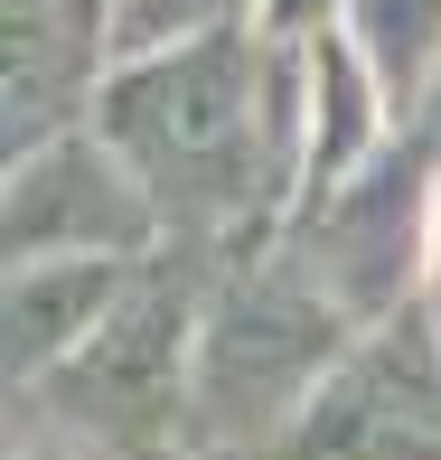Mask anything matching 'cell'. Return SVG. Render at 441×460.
Returning a JSON list of instances; mask_svg holds the SVG:
<instances>
[{
	"instance_id": "11",
	"label": "cell",
	"mask_w": 441,
	"mask_h": 460,
	"mask_svg": "<svg viewBox=\"0 0 441 460\" xmlns=\"http://www.w3.org/2000/svg\"><path fill=\"white\" fill-rule=\"evenodd\" d=\"M0 460H94V451L57 442V432H0Z\"/></svg>"
},
{
	"instance_id": "1",
	"label": "cell",
	"mask_w": 441,
	"mask_h": 460,
	"mask_svg": "<svg viewBox=\"0 0 441 460\" xmlns=\"http://www.w3.org/2000/svg\"><path fill=\"white\" fill-rule=\"evenodd\" d=\"M282 94H291L282 66L244 29H207L188 48L132 57L103 75L94 141L151 207V235L216 244V235H244L263 217V198L282 188L272 179L282 170L272 160Z\"/></svg>"
},
{
	"instance_id": "2",
	"label": "cell",
	"mask_w": 441,
	"mask_h": 460,
	"mask_svg": "<svg viewBox=\"0 0 441 460\" xmlns=\"http://www.w3.org/2000/svg\"><path fill=\"white\" fill-rule=\"evenodd\" d=\"M339 301L301 273V263H254L216 282V301L188 329V423L198 451H244L263 432L301 423L310 385L339 367Z\"/></svg>"
},
{
	"instance_id": "9",
	"label": "cell",
	"mask_w": 441,
	"mask_h": 460,
	"mask_svg": "<svg viewBox=\"0 0 441 460\" xmlns=\"http://www.w3.org/2000/svg\"><path fill=\"white\" fill-rule=\"evenodd\" d=\"M207 29H235V0H113V29H103V57H160V48H188Z\"/></svg>"
},
{
	"instance_id": "8",
	"label": "cell",
	"mask_w": 441,
	"mask_h": 460,
	"mask_svg": "<svg viewBox=\"0 0 441 460\" xmlns=\"http://www.w3.org/2000/svg\"><path fill=\"white\" fill-rule=\"evenodd\" d=\"M366 66H357L348 38H320L310 48V170H320V188L357 160V141H366Z\"/></svg>"
},
{
	"instance_id": "4",
	"label": "cell",
	"mask_w": 441,
	"mask_h": 460,
	"mask_svg": "<svg viewBox=\"0 0 441 460\" xmlns=\"http://www.w3.org/2000/svg\"><path fill=\"white\" fill-rule=\"evenodd\" d=\"M141 244H151V207L85 132L48 141L0 179V273L10 263H132Z\"/></svg>"
},
{
	"instance_id": "3",
	"label": "cell",
	"mask_w": 441,
	"mask_h": 460,
	"mask_svg": "<svg viewBox=\"0 0 441 460\" xmlns=\"http://www.w3.org/2000/svg\"><path fill=\"white\" fill-rule=\"evenodd\" d=\"M188 329H198V273L132 263L113 310L38 376V432H57L94 460L160 451L188 423Z\"/></svg>"
},
{
	"instance_id": "7",
	"label": "cell",
	"mask_w": 441,
	"mask_h": 460,
	"mask_svg": "<svg viewBox=\"0 0 441 460\" xmlns=\"http://www.w3.org/2000/svg\"><path fill=\"white\" fill-rule=\"evenodd\" d=\"M132 263H10L0 273V385H38L113 310Z\"/></svg>"
},
{
	"instance_id": "12",
	"label": "cell",
	"mask_w": 441,
	"mask_h": 460,
	"mask_svg": "<svg viewBox=\"0 0 441 460\" xmlns=\"http://www.w3.org/2000/svg\"><path fill=\"white\" fill-rule=\"evenodd\" d=\"M170 460H244V451H170Z\"/></svg>"
},
{
	"instance_id": "6",
	"label": "cell",
	"mask_w": 441,
	"mask_h": 460,
	"mask_svg": "<svg viewBox=\"0 0 441 460\" xmlns=\"http://www.w3.org/2000/svg\"><path fill=\"white\" fill-rule=\"evenodd\" d=\"M113 0H0V179L75 132Z\"/></svg>"
},
{
	"instance_id": "10",
	"label": "cell",
	"mask_w": 441,
	"mask_h": 460,
	"mask_svg": "<svg viewBox=\"0 0 441 460\" xmlns=\"http://www.w3.org/2000/svg\"><path fill=\"white\" fill-rule=\"evenodd\" d=\"M348 19H357V66L375 57L394 75H413L441 38V0H348Z\"/></svg>"
},
{
	"instance_id": "5",
	"label": "cell",
	"mask_w": 441,
	"mask_h": 460,
	"mask_svg": "<svg viewBox=\"0 0 441 460\" xmlns=\"http://www.w3.org/2000/svg\"><path fill=\"white\" fill-rule=\"evenodd\" d=\"M291 451L301 460H441V367L404 329L339 358L310 385Z\"/></svg>"
}]
</instances>
